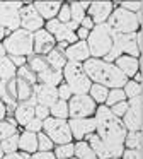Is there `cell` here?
Here are the masks:
<instances>
[{
  "label": "cell",
  "mask_w": 143,
  "mask_h": 159,
  "mask_svg": "<svg viewBox=\"0 0 143 159\" xmlns=\"http://www.w3.org/2000/svg\"><path fill=\"white\" fill-rule=\"evenodd\" d=\"M94 118H95V135L104 144L109 159L121 157L123 152H124V140H126V134H128V130L123 125V120L114 116L112 111L106 104L97 106Z\"/></svg>",
  "instance_id": "cell-1"
},
{
  "label": "cell",
  "mask_w": 143,
  "mask_h": 159,
  "mask_svg": "<svg viewBox=\"0 0 143 159\" xmlns=\"http://www.w3.org/2000/svg\"><path fill=\"white\" fill-rule=\"evenodd\" d=\"M85 74L92 84H99L107 89H123L128 82V77L116 67V63L106 62L102 58H89L84 63Z\"/></svg>",
  "instance_id": "cell-2"
},
{
  "label": "cell",
  "mask_w": 143,
  "mask_h": 159,
  "mask_svg": "<svg viewBox=\"0 0 143 159\" xmlns=\"http://www.w3.org/2000/svg\"><path fill=\"white\" fill-rule=\"evenodd\" d=\"M89 52H90V58H102L111 53L112 45H114V33L111 31L107 24H99L90 31L87 38Z\"/></svg>",
  "instance_id": "cell-3"
},
{
  "label": "cell",
  "mask_w": 143,
  "mask_h": 159,
  "mask_svg": "<svg viewBox=\"0 0 143 159\" xmlns=\"http://www.w3.org/2000/svg\"><path fill=\"white\" fill-rule=\"evenodd\" d=\"M7 57H31L34 53V34L26 29H17L3 39Z\"/></svg>",
  "instance_id": "cell-4"
},
{
  "label": "cell",
  "mask_w": 143,
  "mask_h": 159,
  "mask_svg": "<svg viewBox=\"0 0 143 159\" xmlns=\"http://www.w3.org/2000/svg\"><path fill=\"white\" fill-rule=\"evenodd\" d=\"M63 79L65 84L73 91V94H89L92 87V80L85 74L84 63L68 62L63 69Z\"/></svg>",
  "instance_id": "cell-5"
},
{
  "label": "cell",
  "mask_w": 143,
  "mask_h": 159,
  "mask_svg": "<svg viewBox=\"0 0 143 159\" xmlns=\"http://www.w3.org/2000/svg\"><path fill=\"white\" fill-rule=\"evenodd\" d=\"M107 26L112 33H118V34H133L140 31L141 24H140L138 14L124 11L123 7H116L107 21Z\"/></svg>",
  "instance_id": "cell-6"
},
{
  "label": "cell",
  "mask_w": 143,
  "mask_h": 159,
  "mask_svg": "<svg viewBox=\"0 0 143 159\" xmlns=\"http://www.w3.org/2000/svg\"><path fill=\"white\" fill-rule=\"evenodd\" d=\"M121 55H129V57H136V58L141 55V50H140L138 45V33H133V34H118V33H114V45H112L111 53L104 60L114 63L116 58H119Z\"/></svg>",
  "instance_id": "cell-7"
},
{
  "label": "cell",
  "mask_w": 143,
  "mask_h": 159,
  "mask_svg": "<svg viewBox=\"0 0 143 159\" xmlns=\"http://www.w3.org/2000/svg\"><path fill=\"white\" fill-rule=\"evenodd\" d=\"M43 132L53 140L54 145H65L73 140L68 120H60V118H53V116L46 118L43 121Z\"/></svg>",
  "instance_id": "cell-8"
},
{
  "label": "cell",
  "mask_w": 143,
  "mask_h": 159,
  "mask_svg": "<svg viewBox=\"0 0 143 159\" xmlns=\"http://www.w3.org/2000/svg\"><path fill=\"white\" fill-rule=\"evenodd\" d=\"M22 2H0V26L9 33L20 29V9Z\"/></svg>",
  "instance_id": "cell-9"
},
{
  "label": "cell",
  "mask_w": 143,
  "mask_h": 159,
  "mask_svg": "<svg viewBox=\"0 0 143 159\" xmlns=\"http://www.w3.org/2000/svg\"><path fill=\"white\" fill-rule=\"evenodd\" d=\"M68 111L70 118H92L97 111V104L89 94H73L68 101Z\"/></svg>",
  "instance_id": "cell-10"
},
{
  "label": "cell",
  "mask_w": 143,
  "mask_h": 159,
  "mask_svg": "<svg viewBox=\"0 0 143 159\" xmlns=\"http://www.w3.org/2000/svg\"><path fill=\"white\" fill-rule=\"evenodd\" d=\"M123 125L128 132H136L143 128V96L128 101V111L123 116Z\"/></svg>",
  "instance_id": "cell-11"
},
{
  "label": "cell",
  "mask_w": 143,
  "mask_h": 159,
  "mask_svg": "<svg viewBox=\"0 0 143 159\" xmlns=\"http://www.w3.org/2000/svg\"><path fill=\"white\" fill-rule=\"evenodd\" d=\"M44 19L39 16V12L36 11L34 4H26L20 9V29H26L29 33H36L39 29L44 28Z\"/></svg>",
  "instance_id": "cell-12"
},
{
  "label": "cell",
  "mask_w": 143,
  "mask_h": 159,
  "mask_svg": "<svg viewBox=\"0 0 143 159\" xmlns=\"http://www.w3.org/2000/svg\"><path fill=\"white\" fill-rule=\"evenodd\" d=\"M44 29L54 36L56 43H63V41H65V43H68V45H73V43L78 41L77 33H75L68 24H63V22H60L58 19H51V21H46V24H44Z\"/></svg>",
  "instance_id": "cell-13"
},
{
  "label": "cell",
  "mask_w": 143,
  "mask_h": 159,
  "mask_svg": "<svg viewBox=\"0 0 143 159\" xmlns=\"http://www.w3.org/2000/svg\"><path fill=\"white\" fill-rule=\"evenodd\" d=\"M75 140H85V137L95 134V118H70L68 120Z\"/></svg>",
  "instance_id": "cell-14"
},
{
  "label": "cell",
  "mask_w": 143,
  "mask_h": 159,
  "mask_svg": "<svg viewBox=\"0 0 143 159\" xmlns=\"http://www.w3.org/2000/svg\"><path fill=\"white\" fill-rule=\"evenodd\" d=\"M112 11H114L112 2H107V0H104V2H90V7H89V11H87V16L92 19V22H94L95 26L107 24Z\"/></svg>",
  "instance_id": "cell-15"
},
{
  "label": "cell",
  "mask_w": 143,
  "mask_h": 159,
  "mask_svg": "<svg viewBox=\"0 0 143 159\" xmlns=\"http://www.w3.org/2000/svg\"><path fill=\"white\" fill-rule=\"evenodd\" d=\"M54 48H56V39L51 33H48L44 28L34 33V53L36 55L48 57Z\"/></svg>",
  "instance_id": "cell-16"
},
{
  "label": "cell",
  "mask_w": 143,
  "mask_h": 159,
  "mask_svg": "<svg viewBox=\"0 0 143 159\" xmlns=\"http://www.w3.org/2000/svg\"><path fill=\"white\" fill-rule=\"evenodd\" d=\"M58 99H60L58 98V87H51V86L39 84V82L34 86V101H36V104L51 108Z\"/></svg>",
  "instance_id": "cell-17"
},
{
  "label": "cell",
  "mask_w": 143,
  "mask_h": 159,
  "mask_svg": "<svg viewBox=\"0 0 143 159\" xmlns=\"http://www.w3.org/2000/svg\"><path fill=\"white\" fill-rule=\"evenodd\" d=\"M32 118H36V101H24V103H17L15 110H14V120L17 125L26 127Z\"/></svg>",
  "instance_id": "cell-18"
},
{
  "label": "cell",
  "mask_w": 143,
  "mask_h": 159,
  "mask_svg": "<svg viewBox=\"0 0 143 159\" xmlns=\"http://www.w3.org/2000/svg\"><path fill=\"white\" fill-rule=\"evenodd\" d=\"M65 57L68 62H77V63H85L90 58V52H89L87 41H77L70 45L65 50Z\"/></svg>",
  "instance_id": "cell-19"
},
{
  "label": "cell",
  "mask_w": 143,
  "mask_h": 159,
  "mask_svg": "<svg viewBox=\"0 0 143 159\" xmlns=\"http://www.w3.org/2000/svg\"><path fill=\"white\" fill-rule=\"evenodd\" d=\"M138 58H136V57H129V55H121L119 58H116L114 63H116V67L131 80V79H135L136 74H140L138 72L140 70V60Z\"/></svg>",
  "instance_id": "cell-20"
},
{
  "label": "cell",
  "mask_w": 143,
  "mask_h": 159,
  "mask_svg": "<svg viewBox=\"0 0 143 159\" xmlns=\"http://www.w3.org/2000/svg\"><path fill=\"white\" fill-rule=\"evenodd\" d=\"M0 99L7 104L9 110H15V106H17V84H15V79L9 80V82H2V80H0Z\"/></svg>",
  "instance_id": "cell-21"
},
{
  "label": "cell",
  "mask_w": 143,
  "mask_h": 159,
  "mask_svg": "<svg viewBox=\"0 0 143 159\" xmlns=\"http://www.w3.org/2000/svg\"><path fill=\"white\" fill-rule=\"evenodd\" d=\"M61 5H63L61 2H34V7H36V11L39 12V16L44 21L56 19Z\"/></svg>",
  "instance_id": "cell-22"
},
{
  "label": "cell",
  "mask_w": 143,
  "mask_h": 159,
  "mask_svg": "<svg viewBox=\"0 0 143 159\" xmlns=\"http://www.w3.org/2000/svg\"><path fill=\"white\" fill-rule=\"evenodd\" d=\"M19 149L20 152H26V154L37 152V134H32V132L27 130L19 134Z\"/></svg>",
  "instance_id": "cell-23"
},
{
  "label": "cell",
  "mask_w": 143,
  "mask_h": 159,
  "mask_svg": "<svg viewBox=\"0 0 143 159\" xmlns=\"http://www.w3.org/2000/svg\"><path fill=\"white\" fill-rule=\"evenodd\" d=\"M61 79H63V72H58V70L51 69V67L37 75V82L46 84V86H51V87H58L60 84H63Z\"/></svg>",
  "instance_id": "cell-24"
},
{
  "label": "cell",
  "mask_w": 143,
  "mask_h": 159,
  "mask_svg": "<svg viewBox=\"0 0 143 159\" xmlns=\"http://www.w3.org/2000/svg\"><path fill=\"white\" fill-rule=\"evenodd\" d=\"M15 84H17V103L34 99V86H31L29 82H26L20 77H15Z\"/></svg>",
  "instance_id": "cell-25"
},
{
  "label": "cell",
  "mask_w": 143,
  "mask_h": 159,
  "mask_svg": "<svg viewBox=\"0 0 143 159\" xmlns=\"http://www.w3.org/2000/svg\"><path fill=\"white\" fill-rule=\"evenodd\" d=\"M17 77V67L12 63V60L9 57L0 58V80L2 82H9Z\"/></svg>",
  "instance_id": "cell-26"
},
{
  "label": "cell",
  "mask_w": 143,
  "mask_h": 159,
  "mask_svg": "<svg viewBox=\"0 0 143 159\" xmlns=\"http://www.w3.org/2000/svg\"><path fill=\"white\" fill-rule=\"evenodd\" d=\"M27 67L32 70L36 75H39L41 72H44L46 69H50V63H48V57L43 55H36L32 53L31 57H27Z\"/></svg>",
  "instance_id": "cell-27"
},
{
  "label": "cell",
  "mask_w": 143,
  "mask_h": 159,
  "mask_svg": "<svg viewBox=\"0 0 143 159\" xmlns=\"http://www.w3.org/2000/svg\"><path fill=\"white\" fill-rule=\"evenodd\" d=\"M48 63H50L51 69L58 70V72H63V69L67 67L68 60H67V57H65V52H61V50L54 48L53 52L48 55Z\"/></svg>",
  "instance_id": "cell-28"
},
{
  "label": "cell",
  "mask_w": 143,
  "mask_h": 159,
  "mask_svg": "<svg viewBox=\"0 0 143 159\" xmlns=\"http://www.w3.org/2000/svg\"><path fill=\"white\" fill-rule=\"evenodd\" d=\"M75 159H99V157L92 151L89 142L78 140V142H75Z\"/></svg>",
  "instance_id": "cell-29"
},
{
  "label": "cell",
  "mask_w": 143,
  "mask_h": 159,
  "mask_svg": "<svg viewBox=\"0 0 143 159\" xmlns=\"http://www.w3.org/2000/svg\"><path fill=\"white\" fill-rule=\"evenodd\" d=\"M107 94H109V89L104 86H99V84H92L90 91H89V96L94 99L95 104H106V101H107Z\"/></svg>",
  "instance_id": "cell-30"
},
{
  "label": "cell",
  "mask_w": 143,
  "mask_h": 159,
  "mask_svg": "<svg viewBox=\"0 0 143 159\" xmlns=\"http://www.w3.org/2000/svg\"><path fill=\"white\" fill-rule=\"evenodd\" d=\"M50 115L53 118H60V120H67L70 118V111H68V103L67 101L58 99L53 106L50 108Z\"/></svg>",
  "instance_id": "cell-31"
},
{
  "label": "cell",
  "mask_w": 143,
  "mask_h": 159,
  "mask_svg": "<svg viewBox=\"0 0 143 159\" xmlns=\"http://www.w3.org/2000/svg\"><path fill=\"white\" fill-rule=\"evenodd\" d=\"M15 125H17L15 120H12V118H7V120L0 121V142H3L5 139H9V137L17 134Z\"/></svg>",
  "instance_id": "cell-32"
},
{
  "label": "cell",
  "mask_w": 143,
  "mask_h": 159,
  "mask_svg": "<svg viewBox=\"0 0 143 159\" xmlns=\"http://www.w3.org/2000/svg\"><path fill=\"white\" fill-rule=\"evenodd\" d=\"M141 144H143V132L141 130L128 132V134H126L124 149H140Z\"/></svg>",
  "instance_id": "cell-33"
},
{
  "label": "cell",
  "mask_w": 143,
  "mask_h": 159,
  "mask_svg": "<svg viewBox=\"0 0 143 159\" xmlns=\"http://www.w3.org/2000/svg\"><path fill=\"white\" fill-rule=\"evenodd\" d=\"M53 152L56 156V159H73L75 157V144L70 142V144H65V145H56Z\"/></svg>",
  "instance_id": "cell-34"
},
{
  "label": "cell",
  "mask_w": 143,
  "mask_h": 159,
  "mask_svg": "<svg viewBox=\"0 0 143 159\" xmlns=\"http://www.w3.org/2000/svg\"><path fill=\"white\" fill-rule=\"evenodd\" d=\"M70 11H72V21L70 22H73V24H77L78 28H80V24H82V21L85 19L87 12L82 9L80 2H72V4H70Z\"/></svg>",
  "instance_id": "cell-35"
},
{
  "label": "cell",
  "mask_w": 143,
  "mask_h": 159,
  "mask_svg": "<svg viewBox=\"0 0 143 159\" xmlns=\"http://www.w3.org/2000/svg\"><path fill=\"white\" fill-rule=\"evenodd\" d=\"M121 101H126L124 89H109L107 101H106V106H107V108H112L114 104L121 103Z\"/></svg>",
  "instance_id": "cell-36"
},
{
  "label": "cell",
  "mask_w": 143,
  "mask_h": 159,
  "mask_svg": "<svg viewBox=\"0 0 143 159\" xmlns=\"http://www.w3.org/2000/svg\"><path fill=\"white\" fill-rule=\"evenodd\" d=\"M0 144H2L3 154H14V152H19V134L5 139V140L0 142Z\"/></svg>",
  "instance_id": "cell-37"
},
{
  "label": "cell",
  "mask_w": 143,
  "mask_h": 159,
  "mask_svg": "<svg viewBox=\"0 0 143 159\" xmlns=\"http://www.w3.org/2000/svg\"><path fill=\"white\" fill-rule=\"evenodd\" d=\"M56 145L53 144L50 137H48L44 132H39L37 134V151H43V152H53Z\"/></svg>",
  "instance_id": "cell-38"
},
{
  "label": "cell",
  "mask_w": 143,
  "mask_h": 159,
  "mask_svg": "<svg viewBox=\"0 0 143 159\" xmlns=\"http://www.w3.org/2000/svg\"><path fill=\"white\" fill-rule=\"evenodd\" d=\"M124 89V94L126 98H129V99H133V98H138V96H143L141 94V84L136 82V80H128L126 82V86L123 87Z\"/></svg>",
  "instance_id": "cell-39"
},
{
  "label": "cell",
  "mask_w": 143,
  "mask_h": 159,
  "mask_svg": "<svg viewBox=\"0 0 143 159\" xmlns=\"http://www.w3.org/2000/svg\"><path fill=\"white\" fill-rule=\"evenodd\" d=\"M17 77L24 79L26 82H29L31 86H36V84H37V75H36V74H34L27 65H26V67H20V69H17Z\"/></svg>",
  "instance_id": "cell-40"
},
{
  "label": "cell",
  "mask_w": 143,
  "mask_h": 159,
  "mask_svg": "<svg viewBox=\"0 0 143 159\" xmlns=\"http://www.w3.org/2000/svg\"><path fill=\"white\" fill-rule=\"evenodd\" d=\"M58 21L63 22V24H68V22L72 21V11H70V4H63L60 9V12H58Z\"/></svg>",
  "instance_id": "cell-41"
},
{
  "label": "cell",
  "mask_w": 143,
  "mask_h": 159,
  "mask_svg": "<svg viewBox=\"0 0 143 159\" xmlns=\"http://www.w3.org/2000/svg\"><path fill=\"white\" fill-rule=\"evenodd\" d=\"M58 98H60L61 101H70L72 98H73V91L70 89V87L67 86V84H60V86H58Z\"/></svg>",
  "instance_id": "cell-42"
},
{
  "label": "cell",
  "mask_w": 143,
  "mask_h": 159,
  "mask_svg": "<svg viewBox=\"0 0 143 159\" xmlns=\"http://www.w3.org/2000/svg\"><path fill=\"white\" fill-rule=\"evenodd\" d=\"M109 110L112 111V115H114V116H118V118H121V120H123V116H124L126 111H128V101H121V103L114 104V106L109 108Z\"/></svg>",
  "instance_id": "cell-43"
},
{
  "label": "cell",
  "mask_w": 143,
  "mask_h": 159,
  "mask_svg": "<svg viewBox=\"0 0 143 159\" xmlns=\"http://www.w3.org/2000/svg\"><path fill=\"white\" fill-rule=\"evenodd\" d=\"M24 130L32 132V134H39V132H43V120H39V118H32V120L24 127Z\"/></svg>",
  "instance_id": "cell-44"
},
{
  "label": "cell",
  "mask_w": 143,
  "mask_h": 159,
  "mask_svg": "<svg viewBox=\"0 0 143 159\" xmlns=\"http://www.w3.org/2000/svg\"><path fill=\"white\" fill-rule=\"evenodd\" d=\"M119 7H123L124 11L133 12V14H138L143 9V4L141 2H119Z\"/></svg>",
  "instance_id": "cell-45"
},
{
  "label": "cell",
  "mask_w": 143,
  "mask_h": 159,
  "mask_svg": "<svg viewBox=\"0 0 143 159\" xmlns=\"http://www.w3.org/2000/svg\"><path fill=\"white\" fill-rule=\"evenodd\" d=\"M121 159H141V152L140 149H124Z\"/></svg>",
  "instance_id": "cell-46"
},
{
  "label": "cell",
  "mask_w": 143,
  "mask_h": 159,
  "mask_svg": "<svg viewBox=\"0 0 143 159\" xmlns=\"http://www.w3.org/2000/svg\"><path fill=\"white\" fill-rule=\"evenodd\" d=\"M50 108L46 106H41V104H36V118H39V120H46V118H50Z\"/></svg>",
  "instance_id": "cell-47"
},
{
  "label": "cell",
  "mask_w": 143,
  "mask_h": 159,
  "mask_svg": "<svg viewBox=\"0 0 143 159\" xmlns=\"http://www.w3.org/2000/svg\"><path fill=\"white\" fill-rule=\"evenodd\" d=\"M29 159H56L54 152H43V151H37L34 154H31Z\"/></svg>",
  "instance_id": "cell-48"
},
{
  "label": "cell",
  "mask_w": 143,
  "mask_h": 159,
  "mask_svg": "<svg viewBox=\"0 0 143 159\" xmlns=\"http://www.w3.org/2000/svg\"><path fill=\"white\" fill-rule=\"evenodd\" d=\"M10 60H12V63L17 67V69H20V67H26L27 65V58L26 57H9Z\"/></svg>",
  "instance_id": "cell-49"
},
{
  "label": "cell",
  "mask_w": 143,
  "mask_h": 159,
  "mask_svg": "<svg viewBox=\"0 0 143 159\" xmlns=\"http://www.w3.org/2000/svg\"><path fill=\"white\" fill-rule=\"evenodd\" d=\"M31 154H26V152H14V154H5L2 159H29Z\"/></svg>",
  "instance_id": "cell-50"
},
{
  "label": "cell",
  "mask_w": 143,
  "mask_h": 159,
  "mask_svg": "<svg viewBox=\"0 0 143 159\" xmlns=\"http://www.w3.org/2000/svg\"><path fill=\"white\" fill-rule=\"evenodd\" d=\"M89 34H90V31H89V29H85V28H82V26L77 29V38H78V41H87Z\"/></svg>",
  "instance_id": "cell-51"
},
{
  "label": "cell",
  "mask_w": 143,
  "mask_h": 159,
  "mask_svg": "<svg viewBox=\"0 0 143 159\" xmlns=\"http://www.w3.org/2000/svg\"><path fill=\"white\" fill-rule=\"evenodd\" d=\"M80 26H82V28H85V29H89V31H92V29L95 28V24L92 22V19L89 17V16H85V19L82 21V24H80Z\"/></svg>",
  "instance_id": "cell-52"
},
{
  "label": "cell",
  "mask_w": 143,
  "mask_h": 159,
  "mask_svg": "<svg viewBox=\"0 0 143 159\" xmlns=\"http://www.w3.org/2000/svg\"><path fill=\"white\" fill-rule=\"evenodd\" d=\"M9 34H10V33L7 31V29H3L2 26H0V43H2V41H3V39H5Z\"/></svg>",
  "instance_id": "cell-53"
},
{
  "label": "cell",
  "mask_w": 143,
  "mask_h": 159,
  "mask_svg": "<svg viewBox=\"0 0 143 159\" xmlns=\"http://www.w3.org/2000/svg\"><path fill=\"white\" fill-rule=\"evenodd\" d=\"M138 45H140V50H141V53H143V29L138 31Z\"/></svg>",
  "instance_id": "cell-54"
},
{
  "label": "cell",
  "mask_w": 143,
  "mask_h": 159,
  "mask_svg": "<svg viewBox=\"0 0 143 159\" xmlns=\"http://www.w3.org/2000/svg\"><path fill=\"white\" fill-rule=\"evenodd\" d=\"M3 57H7V52H5V46H3V43H0V58H3Z\"/></svg>",
  "instance_id": "cell-55"
},
{
  "label": "cell",
  "mask_w": 143,
  "mask_h": 159,
  "mask_svg": "<svg viewBox=\"0 0 143 159\" xmlns=\"http://www.w3.org/2000/svg\"><path fill=\"white\" fill-rule=\"evenodd\" d=\"M3 156H5V154H3V149H2V144H0V159H2Z\"/></svg>",
  "instance_id": "cell-56"
},
{
  "label": "cell",
  "mask_w": 143,
  "mask_h": 159,
  "mask_svg": "<svg viewBox=\"0 0 143 159\" xmlns=\"http://www.w3.org/2000/svg\"><path fill=\"white\" fill-rule=\"evenodd\" d=\"M140 84H141V94H143V70H141V82Z\"/></svg>",
  "instance_id": "cell-57"
},
{
  "label": "cell",
  "mask_w": 143,
  "mask_h": 159,
  "mask_svg": "<svg viewBox=\"0 0 143 159\" xmlns=\"http://www.w3.org/2000/svg\"><path fill=\"white\" fill-rule=\"evenodd\" d=\"M140 152H141V159H143V144H141V147H140Z\"/></svg>",
  "instance_id": "cell-58"
},
{
  "label": "cell",
  "mask_w": 143,
  "mask_h": 159,
  "mask_svg": "<svg viewBox=\"0 0 143 159\" xmlns=\"http://www.w3.org/2000/svg\"><path fill=\"white\" fill-rule=\"evenodd\" d=\"M111 159H121V157H111Z\"/></svg>",
  "instance_id": "cell-59"
},
{
  "label": "cell",
  "mask_w": 143,
  "mask_h": 159,
  "mask_svg": "<svg viewBox=\"0 0 143 159\" xmlns=\"http://www.w3.org/2000/svg\"><path fill=\"white\" fill-rule=\"evenodd\" d=\"M73 159H75V157H73Z\"/></svg>",
  "instance_id": "cell-60"
}]
</instances>
